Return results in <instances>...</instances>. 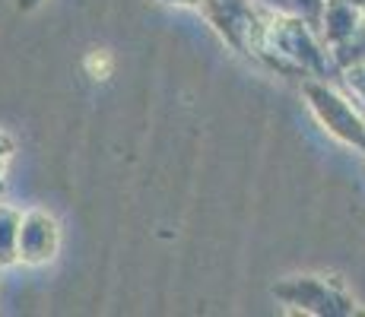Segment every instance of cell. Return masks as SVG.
<instances>
[{"mask_svg": "<svg viewBox=\"0 0 365 317\" xmlns=\"http://www.w3.org/2000/svg\"><path fill=\"white\" fill-rule=\"evenodd\" d=\"M305 95H308V105H312L314 118L324 124V130H331L340 143L365 150V124L346 98L336 95L334 89H327V86H314V83H305Z\"/></svg>", "mask_w": 365, "mask_h": 317, "instance_id": "1", "label": "cell"}, {"mask_svg": "<svg viewBox=\"0 0 365 317\" xmlns=\"http://www.w3.org/2000/svg\"><path fill=\"white\" fill-rule=\"evenodd\" d=\"M61 248V225L45 209H29L19 216V235H16V257L26 266L51 264Z\"/></svg>", "mask_w": 365, "mask_h": 317, "instance_id": "2", "label": "cell"}, {"mask_svg": "<svg viewBox=\"0 0 365 317\" xmlns=\"http://www.w3.org/2000/svg\"><path fill=\"white\" fill-rule=\"evenodd\" d=\"M19 216L0 203V266L6 264H19L16 257V235H19Z\"/></svg>", "mask_w": 365, "mask_h": 317, "instance_id": "3", "label": "cell"}, {"mask_svg": "<svg viewBox=\"0 0 365 317\" xmlns=\"http://www.w3.org/2000/svg\"><path fill=\"white\" fill-rule=\"evenodd\" d=\"M111 70H115V58L108 51H89L86 54V73L93 80H108Z\"/></svg>", "mask_w": 365, "mask_h": 317, "instance_id": "4", "label": "cell"}, {"mask_svg": "<svg viewBox=\"0 0 365 317\" xmlns=\"http://www.w3.org/2000/svg\"><path fill=\"white\" fill-rule=\"evenodd\" d=\"M13 152H16V143H13V137L0 127V194L6 190V175H10V165H13Z\"/></svg>", "mask_w": 365, "mask_h": 317, "instance_id": "5", "label": "cell"}, {"mask_svg": "<svg viewBox=\"0 0 365 317\" xmlns=\"http://www.w3.org/2000/svg\"><path fill=\"white\" fill-rule=\"evenodd\" d=\"M35 4V0H19V6H32Z\"/></svg>", "mask_w": 365, "mask_h": 317, "instance_id": "6", "label": "cell"}]
</instances>
